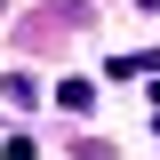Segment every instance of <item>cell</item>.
I'll use <instances>...</instances> for the list:
<instances>
[{"label":"cell","instance_id":"1","mask_svg":"<svg viewBox=\"0 0 160 160\" xmlns=\"http://www.w3.org/2000/svg\"><path fill=\"white\" fill-rule=\"evenodd\" d=\"M56 104H64V112H88V104H96V88H88V80H64Z\"/></svg>","mask_w":160,"mask_h":160}]
</instances>
